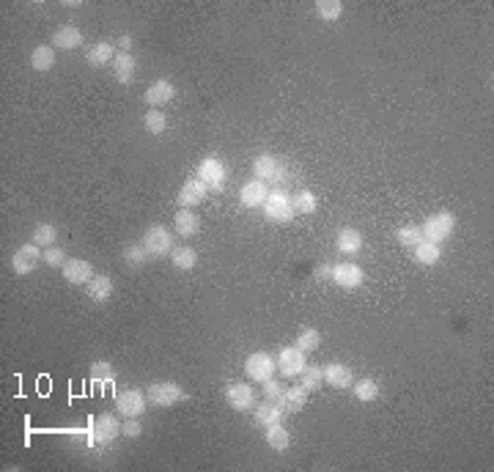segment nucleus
Here are the masks:
<instances>
[{
	"instance_id": "obj_12",
	"label": "nucleus",
	"mask_w": 494,
	"mask_h": 472,
	"mask_svg": "<svg viewBox=\"0 0 494 472\" xmlns=\"http://www.w3.org/2000/svg\"><path fill=\"white\" fill-rule=\"evenodd\" d=\"M61 272H64V280L72 283V286H88L94 280V267L85 258H69L61 267Z\"/></svg>"
},
{
	"instance_id": "obj_6",
	"label": "nucleus",
	"mask_w": 494,
	"mask_h": 472,
	"mask_svg": "<svg viewBox=\"0 0 494 472\" xmlns=\"http://www.w3.org/2000/svg\"><path fill=\"white\" fill-rule=\"evenodd\" d=\"M198 178L206 184L209 193H220L225 187V181H228V171H225V165L217 157H203L198 162Z\"/></svg>"
},
{
	"instance_id": "obj_16",
	"label": "nucleus",
	"mask_w": 494,
	"mask_h": 472,
	"mask_svg": "<svg viewBox=\"0 0 494 472\" xmlns=\"http://www.w3.org/2000/svg\"><path fill=\"white\" fill-rule=\"evenodd\" d=\"M321 371H324V385H330V387H335V390H346V387L354 385V373H351V368L344 365V363H330V365H324Z\"/></svg>"
},
{
	"instance_id": "obj_5",
	"label": "nucleus",
	"mask_w": 494,
	"mask_h": 472,
	"mask_svg": "<svg viewBox=\"0 0 494 472\" xmlns=\"http://www.w3.org/2000/svg\"><path fill=\"white\" fill-rule=\"evenodd\" d=\"M275 371H277V363H275V357L270 351H253L245 360V373L250 382L264 385V382H270L275 376Z\"/></svg>"
},
{
	"instance_id": "obj_17",
	"label": "nucleus",
	"mask_w": 494,
	"mask_h": 472,
	"mask_svg": "<svg viewBox=\"0 0 494 472\" xmlns=\"http://www.w3.org/2000/svg\"><path fill=\"white\" fill-rule=\"evenodd\" d=\"M113 77H116V83H121V85H129L132 80H135V72H138V61L132 58V52H116V58H113Z\"/></svg>"
},
{
	"instance_id": "obj_26",
	"label": "nucleus",
	"mask_w": 494,
	"mask_h": 472,
	"mask_svg": "<svg viewBox=\"0 0 494 472\" xmlns=\"http://www.w3.org/2000/svg\"><path fill=\"white\" fill-rule=\"evenodd\" d=\"M305 404H308V390L302 387V385H296V387H286V398H283V404H280V409L286 412V415H294V412H302L305 409Z\"/></svg>"
},
{
	"instance_id": "obj_23",
	"label": "nucleus",
	"mask_w": 494,
	"mask_h": 472,
	"mask_svg": "<svg viewBox=\"0 0 494 472\" xmlns=\"http://www.w3.org/2000/svg\"><path fill=\"white\" fill-rule=\"evenodd\" d=\"M88 297H91V302H97V305L107 302V299L113 297V280L107 274H94V280L88 283Z\"/></svg>"
},
{
	"instance_id": "obj_41",
	"label": "nucleus",
	"mask_w": 494,
	"mask_h": 472,
	"mask_svg": "<svg viewBox=\"0 0 494 472\" xmlns=\"http://www.w3.org/2000/svg\"><path fill=\"white\" fill-rule=\"evenodd\" d=\"M140 434H143V428H140V418H124L121 437H129V440H135V437H140Z\"/></svg>"
},
{
	"instance_id": "obj_22",
	"label": "nucleus",
	"mask_w": 494,
	"mask_h": 472,
	"mask_svg": "<svg viewBox=\"0 0 494 472\" xmlns=\"http://www.w3.org/2000/svg\"><path fill=\"white\" fill-rule=\"evenodd\" d=\"M116 44L113 42H97L88 55H85V61L94 66V69H102V66H107V63H113V58H116Z\"/></svg>"
},
{
	"instance_id": "obj_9",
	"label": "nucleus",
	"mask_w": 494,
	"mask_h": 472,
	"mask_svg": "<svg viewBox=\"0 0 494 472\" xmlns=\"http://www.w3.org/2000/svg\"><path fill=\"white\" fill-rule=\"evenodd\" d=\"M146 404H148L146 393L138 390V387H126V390H121L116 396V409L121 412L124 418H140L146 412Z\"/></svg>"
},
{
	"instance_id": "obj_42",
	"label": "nucleus",
	"mask_w": 494,
	"mask_h": 472,
	"mask_svg": "<svg viewBox=\"0 0 494 472\" xmlns=\"http://www.w3.org/2000/svg\"><path fill=\"white\" fill-rule=\"evenodd\" d=\"M116 47H119V52H129L132 50V36H129V33H121V36L116 39Z\"/></svg>"
},
{
	"instance_id": "obj_14",
	"label": "nucleus",
	"mask_w": 494,
	"mask_h": 472,
	"mask_svg": "<svg viewBox=\"0 0 494 472\" xmlns=\"http://www.w3.org/2000/svg\"><path fill=\"white\" fill-rule=\"evenodd\" d=\"M267 195H270V184L261 181V178H250L247 184H242V190H239V200H242V206H247V209L264 206Z\"/></svg>"
},
{
	"instance_id": "obj_34",
	"label": "nucleus",
	"mask_w": 494,
	"mask_h": 472,
	"mask_svg": "<svg viewBox=\"0 0 494 472\" xmlns=\"http://www.w3.org/2000/svg\"><path fill=\"white\" fill-rule=\"evenodd\" d=\"M55 239H58V228L52 223H39L33 228V236H30V242H36L39 248H52Z\"/></svg>"
},
{
	"instance_id": "obj_7",
	"label": "nucleus",
	"mask_w": 494,
	"mask_h": 472,
	"mask_svg": "<svg viewBox=\"0 0 494 472\" xmlns=\"http://www.w3.org/2000/svg\"><path fill=\"white\" fill-rule=\"evenodd\" d=\"M42 255H44V248H39L36 242H25L23 248H17L11 255V270L17 274H30L39 267Z\"/></svg>"
},
{
	"instance_id": "obj_2",
	"label": "nucleus",
	"mask_w": 494,
	"mask_h": 472,
	"mask_svg": "<svg viewBox=\"0 0 494 472\" xmlns=\"http://www.w3.org/2000/svg\"><path fill=\"white\" fill-rule=\"evenodd\" d=\"M173 236L176 234H171L165 225H148L143 239H140V245L146 248V253L151 258H165V255L173 253Z\"/></svg>"
},
{
	"instance_id": "obj_37",
	"label": "nucleus",
	"mask_w": 494,
	"mask_h": 472,
	"mask_svg": "<svg viewBox=\"0 0 494 472\" xmlns=\"http://www.w3.org/2000/svg\"><path fill=\"white\" fill-rule=\"evenodd\" d=\"M395 236H398V242L404 245V248H418L420 242H423V231H420V225H401L398 231H395Z\"/></svg>"
},
{
	"instance_id": "obj_40",
	"label": "nucleus",
	"mask_w": 494,
	"mask_h": 472,
	"mask_svg": "<svg viewBox=\"0 0 494 472\" xmlns=\"http://www.w3.org/2000/svg\"><path fill=\"white\" fill-rule=\"evenodd\" d=\"M42 261H44L47 267H64L69 258H66V253L58 248V245H52V248H44V255H42Z\"/></svg>"
},
{
	"instance_id": "obj_4",
	"label": "nucleus",
	"mask_w": 494,
	"mask_h": 472,
	"mask_svg": "<svg viewBox=\"0 0 494 472\" xmlns=\"http://www.w3.org/2000/svg\"><path fill=\"white\" fill-rule=\"evenodd\" d=\"M453 228H456V214H450V212L431 214V217H426V223L420 225V231H423V239H428V242H437V245H442L445 239L453 234Z\"/></svg>"
},
{
	"instance_id": "obj_27",
	"label": "nucleus",
	"mask_w": 494,
	"mask_h": 472,
	"mask_svg": "<svg viewBox=\"0 0 494 472\" xmlns=\"http://www.w3.org/2000/svg\"><path fill=\"white\" fill-rule=\"evenodd\" d=\"M30 66H33L36 72H49V69L55 66V47H52V44H39V47H33V52H30Z\"/></svg>"
},
{
	"instance_id": "obj_36",
	"label": "nucleus",
	"mask_w": 494,
	"mask_h": 472,
	"mask_svg": "<svg viewBox=\"0 0 494 472\" xmlns=\"http://www.w3.org/2000/svg\"><path fill=\"white\" fill-rule=\"evenodd\" d=\"M299 385L311 393V390H319L321 385H324V371H321V365H305V371L299 373Z\"/></svg>"
},
{
	"instance_id": "obj_29",
	"label": "nucleus",
	"mask_w": 494,
	"mask_h": 472,
	"mask_svg": "<svg viewBox=\"0 0 494 472\" xmlns=\"http://www.w3.org/2000/svg\"><path fill=\"white\" fill-rule=\"evenodd\" d=\"M91 382L99 387H107V385H116V371L107 360H94L91 363Z\"/></svg>"
},
{
	"instance_id": "obj_25",
	"label": "nucleus",
	"mask_w": 494,
	"mask_h": 472,
	"mask_svg": "<svg viewBox=\"0 0 494 472\" xmlns=\"http://www.w3.org/2000/svg\"><path fill=\"white\" fill-rule=\"evenodd\" d=\"M351 393H354L357 401L370 404V401H376V398L382 396V387H379V382H376V379L366 376V379H357V382L351 385Z\"/></svg>"
},
{
	"instance_id": "obj_31",
	"label": "nucleus",
	"mask_w": 494,
	"mask_h": 472,
	"mask_svg": "<svg viewBox=\"0 0 494 472\" xmlns=\"http://www.w3.org/2000/svg\"><path fill=\"white\" fill-rule=\"evenodd\" d=\"M291 206H294L296 214H313L319 209V198L311 190H299V193L291 195Z\"/></svg>"
},
{
	"instance_id": "obj_33",
	"label": "nucleus",
	"mask_w": 494,
	"mask_h": 472,
	"mask_svg": "<svg viewBox=\"0 0 494 472\" xmlns=\"http://www.w3.org/2000/svg\"><path fill=\"white\" fill-rule=\"evenodd\" d=\"M143 126H146L148 135H162L165 129H168V119H165V113L159 110V107H148L146 119H143Z\"/></svg>"
},
{
	"instance_id": "obj_3",
	"label": "nucleus",
	"mask_w": 494,
	"mask_h": 472,
	"mask_svg": "<svg viewBox=\"0 0 494 472\" xmlns=\"http://www.w3.org/2000/svg\"><path fill=\"white\" fill-rule=\"evenodd\" d=\"M146 398L151 406H159V409H168V406H176L179 401H184V390L181 385L176 382H154L146 387Z\"/></svg>"
},
{
	"instance_id": "obj_32",
	"label": "nucleus",
	"mask_w": 494,
	"mask_h": 472,
	"mask_svg": "<svg viewBox=\"0 0 494 472\" xmlns=\"http://www.w3.org/2000/svg\"><path fill=\"white\" fill-rule=\"evenodd\" d=\"M294 346L299 351H305V354H311V351H316L321 346V332L319 329H313V327H305V329H299V335H296Z\"/></svg>"
},
{
	"instance_id": "obj_18",
	"label": "nucleus",
	"mask_w": 494,
	"mask_h": 472,
	"mask_svg": "<svg viewBox=\"0 0 494 472\" xmlns=\"http://www.w3.org/2000/svg\"><path fill=\"white\" fill-rule=\"evenodd\" d=\"M335 248L341 255H357L360 250H363V234L357 231V228H341L338 234H335Z\"/></svg>"
},
{
	"instance_id": "obj_20",
	"label": "nucleus",
	"mask_w": 494,
	"mask_h": 472,
	"mask_svg": "<svg viewBox=\"0 0 494 472\" xmlns=\"http://www.w3.org/2000/svg\"><path fill=\"white\" fill-rule=\"evenodd\" d=\"M200 231V220L193 209H179L173 217V234L176 236H195Z\"/></svg>"
},
{
	"instance_id": "obj_30",
	"label": "nucleus",
	"mask_w": 494,
	"mask_h": 472,
	"mask_svg": "<svg viewBox=\"0 0 494 472\" xmlns=\"http://www.w3.org/2000/svg\"><path fill=\"white\" fill-rule=\"evenodd\" d=\"M171 264L176 267V270H179V272H190V270H195L198 253L193 248H173Z\"/></svg>"
},
{
	"instance_id": "obj_28",
	"label": "nucleus",
	"mask_w": 494,
	"mask_h": 472,
	"mask_svg": "<svg viewBox=\"0 0 494 472\" xmlns=\"http://www.w3.org/2000/svg\"><path fill=\"white\" fill-rule=\"evenodd\" d=\"M415 250V261L423 264V267H434L440 258H442V245H437V242H428V239H423Z\"/></svg>"
},
{
	"instance_id": "obj_11",
	"label": "nucleus",
	"mask_w": 494,
	"mask_h": 472,
	"mask_svg": "<svg viewBox=\"0 0 494 472\" xmlns=\"http://www.w3.org/2000/svg\"><path fill=\"white\" fill-rule=\"evenodd\" d=\"M225 404L236 412H250L255 406V393L247 382H234L225 387Z\"/></svg>"
},
{
	"instance_id": "obj_24",
	"label": "nucleus",
	"mask_w": 494,
	"mask_h": 472,
	"mask_svg": "<svg viewBox=\"0 0 494 472\" xmlns=\"http://www.w3.org/2000/svg\"><path fill=\"white\" fill-rule=\"evenodd\" d=\"M264 442H267L272 450H289V445H291V434L283 428V423H275V425H267V428H264Z\"/></svg>"
},
{
	"instance_id": "obj_8",
	"label": "nucleus",
	"mask_w": 494,
	"mask_h": 472,
	"mask_svg": "<svg viewBox=\"0 0 494 472\" xmlns=\"http://www.w3.org/2000/svg\"><path fill=\"white\" fill-rule=\"evenodd\" d=\"M330 280L338 286V289H346V291H351V289H360L363 286V280H366V272L354 264V261H341V264H335L332 267V272H330Z\"/></svg>"
},
{
	"instance_id": "obj_39",
	"label": "nucleus",
	"mask_w": 494,
	"mask_h": 472,
	"mask_svg": "<svg viewBox=\"0 0 494 472\" xmlns=\"http://www.w3.org/2000/svg\"><path fill=\"white\" fill-rule=\"evenodd\" d=\"M264 398L280 406V404H283V398H286V387H283L280 382L270 379V382H264Z\"/></svg>"
},
{
	"instance_id": "obj_15",
	"label": "nucleus",
	"mask_w": 494,
	"mask_h": 472,
	"mask_svg": "<svg viewBox=\"0 0 494 472\" xmlns=\"http://www.w3.org/2000/svg\"><path fill=\"white\" fill-rule=\"evenodd\" d=\"M176 97V88H173L171 80H165V77H159V80H154L151 85L146 88V94H143V102L151 104V107H162V104H168L173 102Z\"/></svg>"
},
{
	"instance_id": "obj_21",
	"label": "nucleus",
	"mask_w": 494,
	"mask_h": 472,
	"mask_svg": "<svg viewBox=\"0 0 494 472\" xmlns=\"http://www.w3.org/2000/svg\"><path fill=\"white\" fill-rule=\"evenodd\" d=\"M55 50H74V47H80L83 44V33H80V28L74 25H61L55 33H52V42H49Z\"/></svg>"
},
{
	"instance_id": "obj_35",
	"label": "nucleus",
	"mask_w": 494,
	"mask_h": 472,
	"mask_svg": "<svg viewBox=\"0 0 494 472\" xmlns=\"http://www.w3.org/2000/svg\"><path fill=\"white\" fill-rule=\"evenodd\" d=\"M316 14L324 23H338L341 14H344V3L341 0H319L316 3Z\"/></svg>"
},
{
	"instance_id": "obj_38",
	"label": "nucleus",
	"mask_w": 494,
	"mask_h": 472,
	"mask_svg": "<svg viewBox=\"0 0 494 472\" xmlns=\"http://www.w3.org/2000/svg\"><path fill=\"white\" fill-rule=\"evenodd\" d=\"M148 258H151V255L146 253V248L138 245V242L124 248V261H126V267H143Z\"/></svg>"
},
{
	"instance_id": "obj_43",
	"label": "nucleus",
	"mask_w": 494,
	"mask_h": 472,
	"mask_svg": "<svg viewBox=\"0 0 494 472\" xmlns=\"http://www.w3.org/2000/svg\"><path fill=\"white\" fill-rule=\"evenodd\" d=\"M330 272H332V267L321 264V267H316V272H313V277H316V280H330Z\"/></svg>"
},
{
	"instance_id": "obj_10",
	"label": "nucleus",
	"mask_w": 494,
	"mask_h": 472,
	"mask_svg": "<svg viewBox=\"0 0 494 472\" xmlns=\"http://www.w3.org/2000/svg\"><path fill=\"white\" fill-rule=\"evenodd\" d=\"M275 363H277V371L283 373L286 379H299V373L305 371V365H308L305 351H299L296 346L280 349V354L275 357Z\"/></svg>"
},
{
	"instance_id": "obj_13",
	"label": "nucleus",
	"mask_w": 494,
	"mask_h": 472,
	"mask_svg": "<svg viewBox=\"0 0 494 472\" xmlns=\"http://www.w3.org/2000/svg\"><path fill=\"white\" fill-rule=\"evenodd\" d=\"M206 184L198 178V176H193V178H187L184 184H181V193L176 195V200H179V209H193V206H198V203H203V198H206Z\"/></svg>"
},
{
	"instance_id": "obj_19",
	"label": "nucleus",
	"mask_w": 494,
	"mask_h": 472,
	"mask_svg": "<svg viewBox=\"0 0 494 472\" xmlns=\"http://www.w3.org/2000/svg\"><path fill=\"white\" fill-rule=\"evenodd\" d=\"M283 409L277 406V404H272V401H261V404H255L253 406V420H255V425H261V428H267V425H275V423H280L283 420Z\"/></svg>"
},
{
	"instance_id": "obj_1",
	"label": "nucleus",
	"mask_w": 494,
	"mask_h": 472,
	"mask_svg": "<svg viewBox=\"0 0 494 472\" xmlns=\"http://www.w3.org/2000/svg\"><path fill=\"white\" fill-rule=\"evenodd\" d=\"M264 214L272 223H291L294 220V206H291V195L286 190H270V195L264 200Z\"/></svg>"
}]
</instances>
